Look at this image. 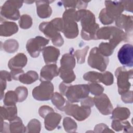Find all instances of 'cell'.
I'll use <instances>...</instances> for the list:
<instances>
[{
    "label": "cell",
    "mask_w": 133,
    "mask_h": 133,
    "mask_svg": "<svg viewBox=\"0 0 133 133\" xmlns=\"http://www.w3.org/2000/svg\"><path fill=\"white\" fill-rule=\"evenodd\" d=\"M1 117L4 119L12 121L17 117V109L16 105L1 107Z\"/></svg>",
    "instance_id": "cell-22"
},
{
    "label": "cell",
    "mask_w": 133,
    "mask_h": 133,
    "mask_svg": "<svg viewBox=\"0 0 133 133\" xmlns=\"http://www.w3.org/2000/svg\"><path fill=\"white\" fill-rule=\"evenodd\" d=\"M109 58L103 56L97 47H94L90 50L88 58L89 65L101 72L106 70L109 64Z\"/></svg>",
    "instance_id": "cell-10"
},
{
    "label": "cell",
    "mask_w": 133,
    "mask_h": 133,
    "mask_svg": "<svg viewBox=\"0 0 133 133\" xmlns=\"http://www.w3.org/2000/svg\"><path fill=\"white\" fill-rule=\"evenodd\" d=\"M38 74L34 71H29L26 73L21 74L18 80L23 84H31L38 79Z\"/></svg>",
    "instance_id": "cell-26"
},
{
    "label": "cell",
    "mask_w": 133,
    "mask_h": 133,
    "mask_svg": "<svg viewBox=\"0 0 133 133\" xmlns=\"http://www.w3.org/2000/svg\"><path fill=\"white\" fill-rule=\"evenodd\" d=\"M113 74L108 71H105L103 73H100L99 83H102L107 86H109L113 83Z\"/></svg>",
    "instance_id": "cell-36"
},
{
    "label": "cell",
    "mask_w": 133,
    "mask_h": 133,
    "mask_svg": "<svg viewBox=\"0 0 133 133\" xmlns=\"http://www.w3.org/2000/svg\"><path fill=\"white\" fill-rule=\"evenodd\" d=\"M100 73L95 72V71H90L87 72L85 73L83 78L85 80L91 82V83H99V78H100Z\"/></svg>",
    "instance_id": "cell-39"
},
{
    "label": "cell",
    "mask_w": 133,
    "mask_h": 133,
    "mask_svg": "<svg viewBox=\"0 0 133 133\" xmlns=\"http://www.w3.org/2000/svg\"><path fill=\"white\" fill-rule=\"evenodd\" d=\"M89 91L91 94L95 96L100 95L104 91V88L102 86L97 83H91L88 84Z\"/></svg>",
    "instance_id": "cell-40"
},
{
    "label": "cell",
    "mask_w": 133,
    "mask_h": 133,
    "mask_svg": "<svg viewBox=\"0 0 133 133\" xmlns=\"http://www.w3.org/2000/svg\"><path fill=\"white\" fill-rule=\"evenodd\" d=\"M65 8H77L78 9H85L89 1H62L61 2Z\"/></svg>",
    "instance_id": "cell-27"
},
{
    "label": "cell",
    "mask_w": 133,
    "mask_h": 133,
    "mask_svg": "<svg viewBox=\"0 0 133 133\" xmlns=\"http://www.w3.org/2000/svg\"><path fill=\"white\" fill-rule=\"evenodd\" d=\"M23 73H24V72L22 69L11 70L10 72L11 78L14 80H18L19 76Z\"/></svg>",
    "instance_id": "cell-47"
},
{
    "label": "cell",
    "mask_w": 133,
    "mask_h": 133,
    "mask_svg": "<svg viewBox=\"0 0 133 133\" xmlns=\"http://www.w3.org/2000/svg\"><path fill=\"white\" fill-rule=\"evenodd\" d=\"M122 100L125 103H132V91L129 90L122 95Z\"/></svg>",
    "instance_id": "cell-42"
},
{
    "label": "cell",
    "mask_w": 133,
    "mask_h": 133,
    "mask_svg": "<svg viewBox=\"0 0 133 133\" xmlns=\"http://www.w3.org/2000/svg\"><path fill=\"white\" fill-rule=\"evenodd\" d=\"M63 125L65 130L68 132H75L77 129L76 122L70 117H65L63 119Z\"/></svg>",
    "instance_id": "cell-34"
},
{
    "label": "cell",
    "mask_w": 133,
    "mask_h": 133,
    "mask_svg": "<svg viewBox=\"0 0 133 133\" xmlns=\"http://www.w3.org/2000/svg\"><path fill=\"white\" fill-rule=\"evenodd\" d=\"M101 129H102V132H113V131L110 130L109 127L104 124H99L95 127V132H100Z\"/></svg>",
    "instance_id": "cell-45"
},
{
    "label": "cell",
    "mask_w": 133,
    "mask_h": 133,
    "mask_svg": "<svg viewBox=\"0 0 133 133\" xmlns=\"http://www.w3.org/2000/svg\"><path fill=\"white\" fill-rule=\"evenodd\" d=\"M23 2L19 1H6L1 6V17L12 20H18L20 17L19 9L21 7Z\"/></svg>",
    "instance_id": "cell-8"
},
{
    "label": "cell",
    "mask_w": 133,
    "mask_h": 133,
    "mask_svg": "<svg viewBox=\"0 0 133 133\" xmlns=\"http://www.w3.org/2000/svg\"><path fill=\"white\" fill-rule=\"evenodd\" d=\"M59 74V69L55 63L47 64L43 67L40 73V81H50Z\"/></svg>",
    "instance_id": "cell-15"
},
{
    "label": "cell",
    "mask_w": 133,
    "mask_h": 133,
    "mask_svg": "<svg viewBox=\"0 0 133 133\" xmlns=\"http://www.w3.org/2000/svg\"><path fill=\"white\" fill-rule=\"evenodd\" d=\"M63 111L68 115L72 116L78 121H82L86 119L91 113L90 108L87 106H78L77 104H72L67 101Z\"/></svg>",
    "instance_id": "cell-9"
},
{
    "label": "cell",
    "mask_w": 133,
    "mask_h": 133,
    "mask_svg": "<svg viewBox=\"0 0 133 133\" xmlns=\"http://www.w3.org/2000/svg\"><path fill=\"white\" fill-rule=\"evenodd\" d=\"M111 118L113 119L124 121L129 117L130 110L125 107H117L112 111Z\"/></svg>",
    "instance_id": "cell-24"
},
{
    "label": "cell",
    "mask_w": 133,
    "mask_h": 133,
    "mask_svg": "<svg viewBox=\"0 0 133 133\" xmlns=\"http://www.w3.org/2000/svg\"><path fill=\"white\" fill-rule=\"evenodd\" d=\"M133 18L132 16L121 15L115 19V24L120 29H124L128 36L132 35Z\"/></svg>",
    "instance_id": "cell-16"
},
{
    "label": "cell",
    "mask_w": 133,
    "mask_h": 133,
    "mask_svg": "<svg viewBox=\"0 0 133 133\" xmlns=\"http://www.w3.org/2000/svg\"><path fill=\"white\" fill-rule=\"evenodd\" d=\"M81 105H85V106H87L90 108L93 107L94 102V99L90 97H87L83 99H82L81 101Z\"/></svg>",
    "instance_id": "cell-46"
},
{
    "label": "cell",
    "mask_w": 133,
    "mask_h": 133,
    "mask_svg": "<svg viewBox=\"0 0 133 133\" xmlns=\"http://www.w3.org/2000/svg\"><path fill=\"white\" fill-rule=\"evenodd\" d=\"M99 50L104 56L108 57L111 56L114 50L115 47L109 43L102 42L99 45Z\"/></svg>",
    "instance_id": "cell-33"
},
{
    "label": "cell",
    "mask_w": 133,
    "mask_h": 133,
    "mask_svg": "<svg viewBox=\"0 0 133 133\" xmlns=\"http://www.w3.org/2000/svg\"><path fill=\"white\" fill-rule=\"evenodd\" d=\"M1 79H4L7 81H11L12 79L10 73L6 71H1Z\"/></svg>",
    "instance_id": "cell-48"
},
{
    "label": "cell",
    "mask_w": 133,
    "mask_h": 133,
    "mask_svg": "<svg viewBox=\"0 0 133 133\" xmlns=\"http://www.w3.org/2000/svg\"><path fill=\"white\" fill-rule=\"evenodd\" d=\"M77 22L80 21L82 25L81 36L85 40L97 39V33L99 26L96 22L95 15L86 9L76 11Z\"/></svg>",
    "instance_id": "cell-1"
},
{
    "label": "cell",
    "mask_w": 133,
    "mask_h": 133,
    "mask_svg": "<svg viewBox=\"0 0 133 133\" xmlns=\"http://www.w3.org/2000/svg\"><path fill=\"white\" fill-rule=\"evenodd\" d=\"M61 68L67 70H73L75 66L74 55L72 52L64 54L60 60Z\"/></svg>",
    "instance_id": "cell-23"
},
{
    "label": "cell",
    "mask_w": 133,
    "mask_h": 133,
    "mask_svg": "<svg viewBox=\"0 0 133 133\" xmlns=\"http://www.w3.org/2000/svg\"><path fill=\"white\" fill-rule=\"evenodd\" d=\"M112 127L117 131L124 130V132H132V127L129 122L114 119L112 122Z\"/></svg>",
    "instance_id": "cell-25"
},
{
    "label": "cell",
    "mask_w": 133,
    "mask_h": 133,
    "mask_svg": "<svg viewBox=\"0 0 133 133\" xmlns=\"http://www.w3.org/2000/svg\"><path fill=\"white\" fill-rule=\"evenodd\" d=\"M89 46H87L85 47L82 49H78L76 50L74 52V56H75L77 59V63L79 64H82L85 62V57L87 55V53L89 50Z\"/></svg>",
    "instance_id": "cell-35"
},
{
    "label": "cell",
    "mask_w": 133,
    "mask_h": 133,
    "mask_svg": "<svg viewBox=\"0 0 133 133\" xmlns=\"http://www.w3.org/2000/svg\"><path fill=\"white\" fill-rule=\"evenodd\" d=\"M41 123L38 120L33 119L30 121L26 127L28 132H39L41 130Z\"/></svg>",
    "instance_id": "cell-37"
},
{
    "label": "cell",
    "mask_w": 133,
    "mask_h": 133,
    "mask_svg": "<svg viewBox=\"0 0 133 133\" xmlns=\"http://www.w3.org/2000/svg\"><path fill=\"white\" fill-rule=\"evenodd\" d=\"M26 56L23 53H19L8 62V66L11 70L22 69L27 63Z\"/></svg>",
    "instance_id": "cell-19"
},
{
    "label": "cell",
    "mask_w": 133,
    "mask_h": 133,
    "mask_svg": "<svg viewBox=\"0 0 133 133\" xmlns=\"http://www.w3.org/2000/svg\"><path fill=\"white\" fill-rule=\"evenodd\" d=\"M6 87V81L1 79V99L3 97V92Z\"/></svg>",
    "instance_id": "cell-49"
},
{
    "label": "cell",
    "mask_w": 133,
    "mask_h": 133,
    "mask_svg": "<svg viewBox=\"0 0 133 133\" xmlns=\"http://www.w3.org/2000/svg\"><path fill=\"white\" fill-rule=\"evenodd\" d=\"M42 53L45 62L47 64L56 63L60 55L59 50L51 46L44 47Z\"/></svg>",
    "instance_id": "cell-17"
},
{
    "label": "cell",
    "mask_w": 133,
    "mask_h": 133,
    "mask_svg": "<svg viewBox=\"0 0 133 133\" xmlns=\"http://www.w3.org/2000/svg\"><path fill=\"white\" fill-rule=\"evenodd\" d=\"M4 49L8 53H14L19 48L18 42L14 39H9L5 42L3 45Z\"/></svg>",
    "instance_id": "cell-32"
},
{
    "label": "cell",
    "mask_w": 133,
    "mask_h": 133,
    "mask_svg": "<svg viewBox=\"0 0 133 133\" xmlns=\"http://www.w3.org/2000/svg\"><path fill=\"white\" fill-rule=\"evenodd\" d=\"M124 10H125L131 12L133 10V1H121Z\"/></svg>",
    "instance_id": "cell-44"
},
{
    "label": "cell",
    "mask_w": 133,
    "mask_h": 133,
    "mask_svg": "<svg viewBox=\"0 0 133 133\" xmlns=\"http://www.w3.org/2000/svg\"><path fill=\"white\" fill-rule=\"evenodd\" d=\"M54 94V86L50 81L41 82L32 90L33 98L38 101H48L51 99Z\"/></svg>",
    "instance_id": "cell-11"
},
{
    "label": "cell",
    "mask_w": 133,
    "mask_h": 133,
    "mask_svg": "<svg viewBox=\"0 0 133 133\" xmlns=\"http://www.w3.org/2000/svg\"><path fill=\"white\" fill-rule=\"evenodd\" d=\"M128 37L127 34L122 30L114 26L102 27L97 33V39H109V43L115 48L122 41L127 42Z\"/></svg>",
    "instance_id": "cell-4"
},
{
    "label": "cell",
    "mask_w": 133,
    "mask_h": 133,
    "mask_svg": "<svg viewBox=\"0 0 133 133\" xmlns=\"http://www.w3.org/2000/svg\"><path fill=\"white\" fill-rule=\"evenodd\" d=\"M54 1H36L37 8V14L41 18H47L50 16L52 13V9L49 6L50 3Z\"/></svg>",
    "instance_id": "cell-20"
},
{
    "label": "cell",
    "mask_w": 133,
    "mask_h": 133,
    "mask_svg": "<svg viewBox=\"0 0 133 133\" xmlns=\"http://www.w3.org/2000/svg\"><path fill=\"white\" fill-rule=\"evenodd\" d=\"M117 58L120 63L124 66L132 67L133 66V47L132 45L126 44L119 49Z\"/></svg>",
    "instance_id": "cell-13"
},
{
    "label": "cell",
    "mask_w": 133,
    "mask_h": 133,
    "mask_svg": "<svg viewBox=\"0 0 133 133\" xmlns=\"http://www.w3.org/2000/svg\"><path fill=\"white\" fill-rule=\"evenodd\" d=\"M51 101L53 104L59 110L63 111L66 103V101L63 98L62 95L55 92L51 98Z\"/></svg>",
    "instance_id": "cell-30"
},
{
    "label": "cell",
    "mask_w": 133,
    "mask_h": 133,
    "mask_svg": "<svg viewBox=\"0 0 133 133\" xmlns=\"http://www.w3.org/2000/svg\"><path fill=\"white\" fill-rule=\"evenodd\" d=\"M59 75L64 83L70 84L75 79V74L73 70H67L60 67L59 68Z\"/></svg>",
    "instance_id": "cell-28"
},
{
    "label": "cell",
    "mask_w": 133,
    "mask_h": 133,
    "mask_svg": "<svg viewBox=\"0 0 133 133\" xmlns=\"http://www.w3.org/2000/svg\"><path fill=\"white\" fill-rule=\"evenodd\" d=\"M44 118L46 129L48 130H52L59 125L61 119V116L60 114L57 113L54 111L47 114Z\"/></svg>",
    "instance_id": "cell-18"
},
{
    "label": "cell",
    "mask_w": 133,
    "mask_h": 133,
    "mask_svg": "<svg viewBox=\"0 0 133 133\" xmlns=\"http://www.w3.org/2000/svg\"><path fill=\"white\" fill-rule=\"evenodd\" d=\"M19 24L21 28L28 29L32 25V19L29 15H23L20 17Z\"/></svg>",
    "instance_id": "cell-38"
},
{
    "label": "cell",
    "mask_w": 133,
    "mask_h": 133,
    "mask_svg": "<svg viewBox=\"0 0 133 133\" xmlns=\"http://www.w3.org/2000/svg\"><path fill=\"white\" fill-rule=\"evenodd\" d=\"M24 2H25V3H28V4H31V3H34V1H31V2H25V1H24Z\"/></svg>",
    "instance_id": "cell-50"
},
{
    "label": "cell",
    "mask_w": 133,
    "mask_h": 133,
    "mask_svg": "<svg viewBox=\"0 0 133 133\" xmlns=\"http://www.w3.org/2000/svg\"><path fill=\"white\" fill-rule=\"evenodd\" d=\"M63 19L57 18L50 22H43L39 24V30L47 37L50 38L52 44L56 46H61L64 42L60 31L63 29Z\"/></svg>",
    "instance_id": "cell-2"
},
{
    "label": "cell",
    "mask_w": 133,
    "mask_h": 133,
    "mask_svg": "<svg viewBox=\"0 0 133 133\" xmlns=\"http://www.w3.org/2000/svg\"><path fill=\"white\" fill-rule=\"evenodd\" d=\"M9 129L11 132H26V128L24 126L21 119L17 117L12 121H10Z\"/></svg>",
    "instance_id": "cell-29"
},
{
    "label": "cell",
    "mask_w": 133,
    "mask_h": 133,
    "mask_svg": "<svg viewBox=\"0 0 133 133\" xmlns=\"http://www.w3.org/2000/svg\"><path fill=\"white\" fill-rule=\"evenodd\" d=\"M115 75L117 81L118 91L122 95L129 91L131 87L129 81L132 78V70L127 71L125 68L121 66L116 70Z\"/></svg>",
    "instance_id": "cell-7"
},
{
    "label": "cell",
    "mask_w": 133,
    "mask_h": 133,
    "mask_svg": "<svg viewBox=\"0 0 133 133\" xmlns=\"http://www.w3.org/2000/svg\"><path fill=\"white\" fill-rule=\"evenodd\" d=\"M49 41V39L43 37L36 36L28 40L26 45V50L32 57L36 58Z\"/></svg>",
    "instance_id": "cell-12"
},
{
    "label": "cell",
    "mask_w": 133,
    "mask_h": 133,
    "mask_svg": "<svg viewBox=\"0 0 133 133\" xmlns=\"http://www.w3.org/2000/svg\"><path fill=\"white\" fill-rule=\"evenodd\" d=\"M1 36H10L18 31V27L17 24L14 22L5 21L1 24Z\"/></svg>",
    "instance_id": "cell-21"
},
{
    "label": "cell",
    "mask_w": 133,
    "mask_h": 133,
    "mask_svg": "<svg viewBox=\"0 0 133 133\" xmlns=\"http://www.w3.org/2000/svg\"><path fill=\"white\" fill-rule=\"evenodd\" d=\"M105 8H103L99 14V19L103 24H110L120 16L124 11L121 1H105Z\"/></svg>",
    "instance_id": "cell-5"
},
{
    "label": "cell",
    "mask_w": 133,
    "mask_h": 133,
    "mask_svg": "<svg viewBox=\"0 0 133 133\" xmlns=\"http://www.w3.org/2000/svg\"><path fill=\"white\" fill-rule=\"evenodd\" d=\"M54 111V110L51 107H50L49 106H47V105H43V106L40 107L38 112H39V114L40 115V116L41 117H42L43 118H44L47 114H48L50 112H52Z\"/></svg>",
    "instance_id": "cell-43"
},
{
    "label": "cell",
    "mask_w": 133,
    "mask_h": 133,
    "mask_svg": "<svg viewBox=\"0 0 133 133\" xmlns=\"http://www.w3.org/2000/svg\"><path fill=\"white\" fill-rule=\"evenodd\" d=\"M17 102H18V97L15 91H8L6 93L4 99V103L5 105H15Z\"/></svg>",
    "instance_id": "cell-31"
},
{
    "label": "cell",
    "mask_w": 133,
    "mask_h": 133,
    "mask_svg": "<svg viewBox=\"0 0 133 133\" xmlns=\"http://www.w3.org/2000/svg\"><path fill=\"white\" fill-rule=\"evenodd\" d=\"M93 99L94 104L101 114L105 115L111 114L113 111V106L106 94H102L95 96Z\"/></svg>",
    "instance_id": "cell-14"
},
{
    "label": "cell",
    "mask_w": 133,
    "mask_h": 133,
    "mask_svg": "<svg viewBox=\"0 0 133 133\" xmlns=\"http://www.w3.org/2000/svg\"><path fill=\"white\" fill-rule=\"evenodd\" d=\"M15 91L17 94L18 102H22L26 99L28 94V89L26 87L24 86H19L15 89Z\"/></svg>",
    "instance_id": "cell-41"
},
{
    "label": "cell",
    "mask_w": 133,
    "mask_h": 133,
    "mask_svg": "<svg viewBox=\"0 0 133 133\" xmlns=\"http://www.w3.org/2000/svg\"><path fill=\"white\" fill-rule=\"evenodd\" d=\"M75 9L68 8L62 16L64 25L62 32L68 38H74L78 34V29L76 20Z\"/></svg>",
    "instance_id": "cell-6"
},
{
    "label": "cell",
    "mask_w": 133,
    "mask_h": 133,
    "mask_svg": "<svg viewBox=\"0 0 133 133\" xmlns=\"http://www.w3.org/2000/svg\"><path fill=\"white\" fill-rule=\"evenodd\" d=\"M64 82L59 85V90L62 96H65L71 103L78 102L88 96L89 88L88 85L79 84L68 86Z\"/></svg>",
    "instance_id": "cell-3"
}]
</instances>
